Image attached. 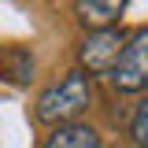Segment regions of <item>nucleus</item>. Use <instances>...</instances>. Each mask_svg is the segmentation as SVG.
I'll return each mask as SVG.
<instances>
[{
  "mask_svg": "<svg viewBox=\"0 0 148 148\" xmlns=\"http://www.w3.org/2000/svg\"><path fill=\"white\" fill-rule=\"evenodd\" d=\"M45 148H104V141H100V133L92 126H85V122H63V126L48 137Z\"/></svg>",
  "mask_w": 148,
  "mask_h": 148,
  "instance_id": "obj_5",
  "label": "nucleus"
},
{
  "mask_svg": "<svg viewBox=\"0 0 148 148\" xmlns=\"http://www.w3.org/2000/svg\"><path fill=\"white\" fill-rule=\"evenodd\" d=\"M92 104V85H89V74L71 71L63 82H56L52 89L41 92L37 100V119L48 122V126H63V122H78Z\"/></svg>",
  "mask_w": 148,
  "mask_h": 148,
  "instance_id": "obj_1",
  "label": "nucleus"
},
{
  "mask_svg": "<svg viewBox=\"0 0 148 148\" xmlns=\"http://www.w3.org/2000/svg\"><path fill=\"white\" fill-rule=\"evenodd\" d=\"M111 85L119 92H141L148 85V34L137 30V37L122 45L119 59L111 63Z\"/></svg>",
  "mask_w": 148,
  "mask_h": 148,
  "instance_id": "obj_2",
  "label": "nucleus"
},
{
  "mask_svg": "<svg viewBox=\"0 0 148 148\" xmlns=\"http://www.w3.org/2000/svg\"><path fill=\"white\" fill-rule=\"evenodd\" d=\"M126 41L130 37L122 30H115V26H108V30H89L85 45H82V71L85 74H108Z\"/></svg>",
  "mask_w": 148,
  "mask_h": 148,
  "instance_id": "obj_3",
  "label": "nucleus"
},
{
  "mask_svg": "<svg viewBox=\"0 0 148 148\" xmlns=\"http://www.w3.org/2000/svg\"><path fill=\"white\" fill-rule=\"evenodd\" d=\"M34 56L26 52V48H15V52H4L0 56V78L4 82H15V85H30L34 82Z\"/></svg>",
  "mask_w": 148,
  "mask_h": 148,
  "instance_id": "obj_6",
  "label": "nucleus"
},
{
  "mask_svg": "<svg viewBox=\"0 0 148 148\" xmlns=\"http://www.w3.org/2000/svg\"><path fill=\"white\" fill-rule=\"evenodd\" d=\"M130 137H133V145H137V148H145V145H148V104H145V100L137 104V115H133Z\"/></svg>",
  "mask_w": 148,
  "mask_h": 148,
  "instance_id": "obj_7",
  "label": "nucleus"
},
{
  "mask_svg": "<svg viewBox=\"0 0 148 148\" xmlns=\"http://www.w3.org/2000/svg\"><path fill=\"white\" fill-rule=\"evenodd\" d=\"M130 0H78L74 11H78V22L85 30H108L119 22V15L126 11Z\"/></svg>",
  "mask_w": 148,
  "mask_h": 148,
  "instance_id": "obj_4",
  "label": "nucleus"
}]
</instances>
